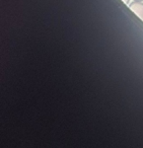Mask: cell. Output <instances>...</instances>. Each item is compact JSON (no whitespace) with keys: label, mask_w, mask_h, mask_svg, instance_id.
I'll return each instance as SVG.
<instances>
[{"label":"cell","mask_w":143,"mask_h":148,"mask_svg":"<svg viewBox=\"0 0 143 148\" xmlns=\"http://www.w3.org/2000/svg\"><path fill=\"white\" fill-rule=\"evenodd\" d=\"M129 8L143 21V2H141V1H134V2L129 4Z\"/></svg>","instance_id":"obj_1"},{"label":"cell","mask_w":143,"mask_h":148,"mask_svg":"<svg viewBox=\"0 0 143 148\" xmlns=\"http://www.w3.org/2000/svg\"><path fill=\"white\" fill-rule=\"evenodd\" d=\"M122 1H123V2H124V3H126V4H128L129 1H130V0H122Z\"/></svg>","instance_id":"obj_2"},{"label":"cell","mask_w":143,"mask_h":148,"mask_svg":"<svg viewBox=\"0 0 143 148\" xmlns=\"http://www.w3.org/2000/svg\"><path fill=\"white\" fill-rule=\"evenodd\" d=\"M134 1H141V2H143V0H134Z\"/></svg>","instance_id":"obj_3"}]
</instances>
